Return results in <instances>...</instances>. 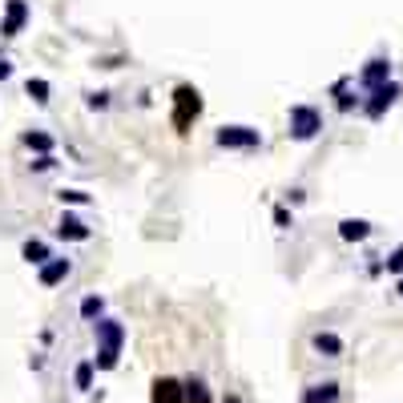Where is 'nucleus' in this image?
<instances>
[{
	"instance_id": "1",
	"label": "nucleus",
	"mask_w": 403,
	"mask_h": 403,
	"mask_svg": "<svg viewBox=\"0 0 403 403\" xmlns=\"http://www.w3.org/2000/svg\"><path fill=\"white\" fill-rule=\"evenodd\" d=\"M93 335H97V355H93V367H97V371H114L117 359H121L126 327H121L117 319H97V323H93Z\"/></svg>"
},
{
	"instance_id": "2",
	"label": "nucleus",
	"mask_w": 403,
	"mask_h": 403,
	"mask_svg": "<svg viewBox=\"0 0 403 403\" xmlns=\"http://www.w3.org/2000/svg\"><path fill=\"white\" fill-rule=\"evenodd\" d=\"M287 126H290V138L294 141H311V138H319V129H323V114H319L315 105H290Z\"/></svg>"
},
{
	"instance_id": "3",
	"label": "nucleus",
	"mask_w": 403,
	"mask_h": 403,
	"mask_svg": "<svg viewBox=\"0 0 403 403\" xmlns=\"http://www.w3.org/2000/svg\"><path fill=\"white\" fill-rule=\"evenodd\" d=\"M202 114V93L194 85H177L174 89V126L177 129H189Z\"/></svg>"
},
{
	"instance_id": "4",
	"label": "nucleus",
	"mask_w": 403,
	"mask_h": 403,
	"mask_svg": "<svg viewBox=\"0 0 403 403\" xmlns=\"http://www.w3.org/2000/svg\"><path fill=\"white\" fill-rule=\"evenodd\" d=\"M214 141L222 150H258V145H263V133L250 129V126H222L214 133Z\"/></svg>"
},
{
	"instance_id": "5",
	"label": "nucleus",
	"mask_w": 403,
	"mask_h": 403,
	"mask_svg": "<svg viewBox=\"0 0 403 403\" xmlns=\"http://www.w3.org/2000/svg\"><path fill=\"white\" fill-rule=\"evenodd\" d=\"M395 97H399V81H387V85L371 89V97L363 101V114L371 117V121H379V117H383L391 105H395Z\"/></svg>"
},
{
	"instance_id": "6",
	"label": "nucleus",
	"mask_w": 403,
	"mask_h": 403,
	"mask_svg": "<svg viewBox=\"0 0 403 403\" xmlns=\"http://www.w3.org/2000/svg\"><path fill=\"white\" fill-rule=\"evenodd\" d=\"M25 25H28V4L25 0H9L4 16H0V37H16Z\"/></svg>"
},
{
	"instance_id": "7",
	"label": "nucleus",
	"mask_w": 403,
	"mask_h": 403,
	"mask_svg": "<svg viewBox=\"0 0 403 403\" xmlns=\"http://www.w3.org/2000/svg\"><path fill=\"white\" fill-rule=\"evenodd\" d=\"M387 81H391V61H387V57H375V61L359 73V85H363L367 93H371V89H379V85H387Z\"/></svg>"
},
{
	"instance_id": "8",
	"label": "nucleus",
	"mask_w": 403,
	"mask_h": 403,
	"mask_svg": "<svg viewBox=\"0 0 403 403\" xmlns=\"http://www.w3.org/2000/svg\"><path fill=\"white\" fill-rule=\"evenodd\" d=\"M73 275V263L69 258H49V263L40 266V287H57L65 278Z\"/></svg>"
},
{
	"instance_id": "9",
	"label": "nucleus",
	"mask_w": 403,
	"mask_h": 403,
	"mask_svg": "<svg viewBox=\"0 0 403 403\" xmlns=\"http://www.w3.org/2000/svg\"><path fill=\"white\" fill-rule=\"evenodd\" d=\"M57 234H61V238H69V242H89V234H93V230H89L77 214H61V222H57Z\"/></svg>"
},
{
	"instance_id": "10",
	"label": "nucleus",
	"mask_w": 403,
	"mask_h": 403,
	"mask_svg": "<svg viewBox=\"0 0 403 403\" xmlns=\"http://www.w3.org/2000/svg\"><path fill=\"white\" fill-rule=\"evenodd\" d=\"M339 238L343 242H367L371 238V222H367V218H343L339 222Z\"/></svg>"
},
{
	"instance_id": "11",
	"label": "nucleus",
	"mask_w": 403,
	"mask_h": 403,
	"mask_svg": "<svg viewBox=\"0 0 403 403\" xmlns=\"http://www.w3.org/2000/svg\"><path fill=\"white\" fill-rule=\"evenodd\" d=\"M153 403H186L182 383H177V379H158V383H153Z\"/></svg>"
},
{
	"instance_id": "12",
	"label": "nucleus",
	"mask_w": 403,
	"mask_h": 403,
	"mask_svg": "<svg viewBox=\"0 0 403 403\" xmlns=\"http://www.w3.org/2000/svg\"><path fill=\"white\" fill-rule=\"evenodd\" d=\"M311 343H315V351L323 355V359H339V355H343V339L335 335V331H319Z\"/></svg>"
},
{
	"instance_id": "13",
	"label": "nucleus",
	"mask_w": 403,
	"mask_h": 403,
	"mask_svg": "<svg viewBox=\"0 0 403 403\" xmlns=\"http://www.w3.org/2000/svg\"><path fill=\"white\" fill-rule=\"evenodd\" d=\"M335 399H339V383H331V379L302 391V403H335Z\"/></svg>"
},
{
	"instance_id": "14",
	"label": "nucleus",
	"mask_w": 403,
	"mask_h": 403,
	"mask_svg": "<svg viewBox=\"0 0 403 403\" xmlns=\"http://www.w3.org/2000/svg\"><path fill=\"white\" fill-rule=\"evenodd\" d=\"M21 258H25L28 266H45L49 263V246H45L40 238H28L25 246H21Z\"/></svg>"
},
{
	"instance_id": "15",
	"label": "nucleus",
	"mask_w": 403,
	"mask_h": 403,
	"mask_svg": "<svg viewBox=\"0 0 403 403\" xmlns=\"http://www.w3.org/2000/svg\"><path fill=\"white\" fill-rule=\"evenodd\" d=\"M182 395H186V403H210V387H206V379H186L182 383Z\"/></svg>"
},
{
	"instance_id": "16",
	"label": "nucleus",
	"mask_w": 403,
	"mask_h": 403,
	"mask_svg": "<svg viewBox=\"0 0 403 403\" xmlns=\"http://www.w3.org/2000/svg\"><path fill=\"white\" fill-rule=\"evenodd\" d=\"M81 319H89V323H93V319H105V299H101V294H85V299H81Z\"/></svg>"
},
{
	"instance_id": "17",
	"label": "nucleus",
	"mask_w": 403,
	"mask_h": 403,
	"mask_svg": "<svg viewBox=\"0 0 403 403\" xmlns=\"http://www.w3.org/2000/svg\"><path fill=\"white\" fill-rule=\"evenodd\" d=\"M93 371H97V367H93V359H81V363L73 367V383L81 391H89V387H93Z\"/></svg>"
},
{
	"instance_id": "18",
	"label": "nucleus",
	"mask_w": 403,
	"mask_h": 403,
	"mask_svg": "<svg viewBox=\"0 0 403 403\" xmlns=\"http://www.w3.org/2000/svg\"><path fill=\"white\" fill-rule=\"evenodd\" d=\"M25 93H28L33 101H37V105H45V101H49V81H45V77H28Z\"/></svg>"
},
{
	"instance_id": "19",
	"label": "nucleus",
	"mask_w": 403,
	"mask_h": 403,
	"mask_svg": "<svg viewBox=\"0 0 403 403\" xmlns=\"http://www.w3.org/2000/svg\"><path fill=\"white\" fill-rule=\"evenodd\" d=\"M25 145H28V150H37L40 158H45V153L53 150V138H49V133H40V129H33V133H25Z\"/></svg>"
},
{
	"instance_id": "20",
	"label": "nucleus",
	"mask_w": 403,
	"mask_h": 403,
	"mask_svg": "<svg viewBox=\"0 0 403 403\" xmlns=\"http://www.w3.org/2000/svg\"><path fill=\"white\" fill-rule=\"evenodd\" d=\"M335 93H339V109H343V114H351L355 105H363L355 93H347V81H339V85H335Z\"/></svg>"
},
{
	"instance_id": "21",
	"label": "nucleus",
	"mask_w": 403,
	"mask_h": 403,
	"mask_svg": "<svg viewBox=\"0 0 403 403\" xmlns=\"http://www.w3.org/2000/svg\"><path fill=\"white\" fill-rule=\"evenodd\" d=\"M57 198H61L65 206H85V202H89V194H85V189H61Z\"/></svg>"
},
{
	"instance_id": "22",
	"label": "nucleus",
	"mask_w": 403,
	"mask_h": 403,
	"mask_svg": "<svg viewBox=\"0 0 403 403\" xmlns=\"http://www.w3.org/2000/svg\"><path fill=\"white\" fill-rule=\"evenodd\" d=\"M383 266H387V275H403V246H395V250L387 254V263H383Z\"/></svg>"
},
{
	"instance_id": "23",
	"label": "nucleus",
	"mask_w": 403,
	"mask_h": 403,
	"mask_svg": "<svg viewBox=\"0 0 403 403\" xmlns=\"http://www.w3.org/2000/svg\"><path fill=\"white\" fill-rule=\"evenodd\" d=\"M53 165H57V158H53V153H45V158H37V162H33V170H37V174H45V170H53Z\"/></svg>"
},
{
	"instance_id": "24",
	"label": "nucleus",
	"mask_w": 403,
	"mask_h": 403,
	"mask_svg": "<svg viewBox=\"0 0 403 403\" xmlns=\"http://www.w3.org/2000/svg\"><path fill=\"white\" fill-rule=\"evenodd\" d=\"M105 105H109V93H93L89 97V109H105Z\"/></svg>"
},
{
	"instance_id": "25",
	"label": "nucleus",
	"mask_w": 403,
	"mask_h": 403,
	"mask_svg": "<svg viewBox=\"0 0 403 403\" xmlns=\"http://www.w3.org/2000/svg\"><path fill=\"white\" fill-rule=\"evenodd\" d=\"M275 226H282V230L290 226V214H287V206H278V210H275Z\"/></svg>"
},
{
	"instance_id": "26",
	"label": "nucleus",
	"mask_w": 403,
	"mask_h": 403,
	"mask_svg": "<svg viewBox=\"0 0 403 403\" xmlns=\"http://www.w3.org/2000/svg\"><path fill=\"white\" fill-rule=\"evenodd\" d=\"M9 77H13V65H9V61H0V81H9Z\"/></svg>"
},
{
	"instance_id": "27",
	"label": "nucleus",
	"mask_w": 403,
	"mask_h": 403,
	"mask_svg": "<svg viewBox=\"0 0 403 403\" xmlns=\"http://www.w3.org/2000/svg\"><path fill=\"white\" fill-rule=\"evenodd\" d=\"M222 403H238V395H226V399H222Z\"/></svg>"
},
{
	"instance_id": "28",
	"label": "nucleus",
	"mask_w": 403,
	"mask_h": 403,
	"mask_svg": "<svg viewBox=\"0 0 403 403\" xmlns=\"http://www.w3.org/2000/svg\"><path fill=\"white\" fill-rule=\"evenodd\" d=\"M395 290H399V294H403V275H399V282H395Z\"/></svg>"
}]
</instances>
